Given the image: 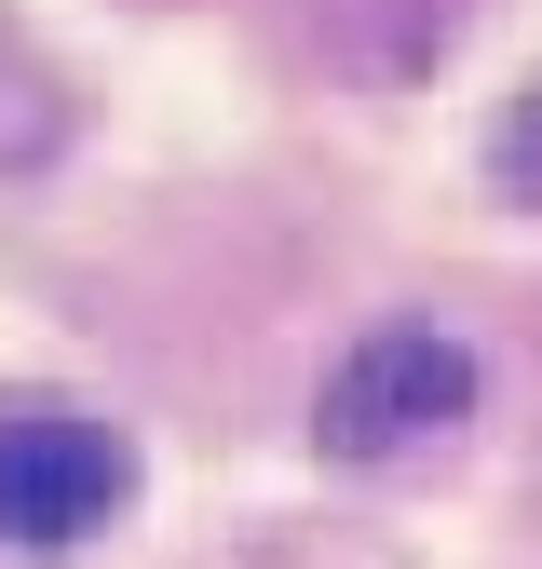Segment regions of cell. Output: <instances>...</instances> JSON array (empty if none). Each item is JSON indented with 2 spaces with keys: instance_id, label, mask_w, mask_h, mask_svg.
<instances>
[{
  "instance_id": "cell-1",
  "label": "cell",
  "mask_w": 542,
  "mask_h": 569,
  "mask_svg": "<svg viewBox=\"0 0 542 569\" xmlns=\"http://www.w3.org/2000/svg\"><path fill=\"white\" fill-rule=\"evenodd\" d=\"M474 393H489L474 339H448V326H367L325 367L312 435H325V461H421V448H448L474 420Z\"/></svg>"
},
{
  "instance_id": "cell-2",
  "label": "cell",
  "mask_w": 542,
  "mask_h": 569,
  "mask_svg": "<svg viewBox=\"0 0 542 569\" xmlns=\"http://www.w3.org/2000/svg\"><path fill=\"white\" fill-rule=\"evenodd\" d=\"M136 502V435L68 393H0V542L68 556Z\"/></svg>"
},
{
  "instance_id": "cell-3",
  "label": "cell",
  "mask_w": 542,
  "mask_h": 569,
  "mask_svg": "<svg viewBox=\"0 0 542 569\" xmlns=\"http://www.w3.org/2000/svg\"><path fill=\"white\" fill-rule=\"evenodd\" d=\"M54 150H68V96L41 82L14 41H0V177H41Z\"/></svg>"
},
{
  "instance_id": "cell-4",
  "label": "cell",
  "mask_w": 542,
  "mask_h": 569,
  "mask_svg": "<svg viewBox=\"0 0 542 569\" xmlns=\"http://www.w3.org/2000/svg\"><path fill=\"white\" fill-rule=\"evenodd\" d=\"M489 190L502 203H542V68L502 96V122H489Z\"/></svg>"
}]
</instances>
